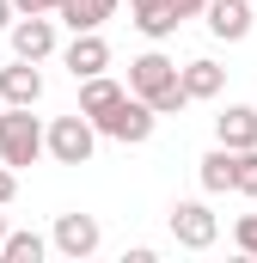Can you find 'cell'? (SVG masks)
I'll use <instances>...</instances> for the list:
<instances>
[{
    "label": "cell",
    "instance_id": "26",
    "mask_svg": "<svg viewBox=\"0 0 257 263\" xmlns=\"http://www.w3.org/2000/svg\"><path fill=\"white\" fill-rule=\"evenodd\" d=\"M0 104H6V98H0Z\"/></svg>",
    "mask_w": 257,
    "mask_h": 263
},
{
    "label": "cell",
    "instance_id": "19",
    "mask_svg": "<svg viewBox=\"0 0 257 263\" xmlns=\"http://www.w3.org/2000/svg\"><path fill=\"white\" fill-rule=\"evenodd\" d=\"M233 245H239L245 257H257V214H245V220L233 227Z\"/></svg>",
    "mask_w": 257,
    "mask_h": 263
},
{
    "label": "cell",
    "instance_id": "13",
    "mask_svg": "<svg viewBox=\"0 0 257 263\" xmlns=\"http://www.w3.org/2000/svg\"><path fill=\"white\" fill-rule=\"evenodd\" d=\"M202 190L208 196H227L233 190V178H239V147H214V153H202Z\"/></svg>",
    "mask_w": 257,
    "mask_h": 263
},
{
    "label": "cell",
    "instance_id": "15",
    "mask_svg": "<svg viewBox=\"0 0 257 263\" xmlns=\"http://www.w3.org/2000/svg\"><path fill=\"white\" fill-rule=\"evenodd\" d=\"M62 18L67 31H98L104 18H117V0H62Z\"/></svg>",
    "mask_w": 257,
    "mask_h": 263
},
{
    "label": "cell",
    "instance_id": "18",
    "mask_svg": "<svg viewBox=\"0 0 257 263\" xmlns=\"http://www.w3.org/2000/svg\"><path fill=\"white\" fill-rule=\"evenodd\" d=\"M239 196H257V147H239V178H233Z\"/></svg>",
    "mask_w": 257,
    "mask_h": 263
},
{
    "label": "cell",
    "instance_id": "21",
    "mask_svg": "<svg viewBox=\"0 0 257 263\" xmlns=\"http://www.w3.org/2000/svg\"><path fill=\"white\" fill-rule=\"evenodd\" d=\"M19 12H62V0H12Z\"/></svg>",
    "mask_w": 257,
    "mask_h": 263
},
{
    "label": "cell",
    "instance_id": "24",
    "mask_svg": "<svg viewBox=\"0 0 257 263\" xmlns=\"http://www.w3.org/2000/svg\"><path fill=\"white\" fill-rule=\"evenodd\" d=\"M128 6H135V12H147V6H166V0H128Z\"/></svg>",
    "mask_w": 257,
    "mask_h": 263
},
{
    "label": "cell",
    "instance_id": "12",
    "mask_svg": "<svg viewBox=\"0 0 257 263\" xmlns=\"http://www.w3.org/2000/svg\"><path fill=\"white\" fill-rule=\"evenodd\" d=\"M214 141L221 147H257V110L251 104H227L214 117Z\"/></svg>",
    "mask_w": 257,
    "mask_h": 263
},
{
    "label": "cell",
    "instance_id": "14",
    "mask_svg": "<svg viewBox=\"0 0 257 263\" xmlns=\"http://www.w3.org/2000/svg\"><path fill=\"white\" fill-rule=\"evenodd\" d=\"M128 98V86H117L111 73H92V80H80V110L86 117H104V110H117Z\"/></svg>",
    "mask_w": 257,
    "mask_h": 263
},
{
    "label": "cell",
    "instance_id": "8",
    "mask_svg": "<svg viewBox=\"0 0 257 263\" xmlns=\"http://www.w3.org/2000/svg\"><path fill=\"white\" fill-rule=\"evenodd\" d=\"M251 6L257 0H208L202 18H208V31H214L221 43H245V37H251Z\"/></svg>",
    "mask_w": 257,
    "mask_h": 263
},
{
    "label": "cell",
    "instance_id": "9",
    "mask_svg": "<svg viewBox=\"0 0 257 263\" xmlns=\"http://www.w3.org/2000/svg\"><path fill=\"white\" fill-rule=\"evenodd\" d=\"M62 62H67L74 80H92V73H104V67H111V43H104L98 31H74V43H67Z\"/></svg>",
    "mask_w": 257,
    "mask_h": 263
},
{
    "label": "cell",
    "instance_id": "1",
    "mask_svg": "<svg viewBox=\"0 0 257 263\" xmlns=\"http://www.w3.org/2000/svg\"><path fill=\"white\" fill-rule=\"evenodd\" d=\"M49 153V129L31 117V104H6L0 110V159L6 165H37Z\"/></svg>",
    "mask_w": 257,
    "mask_h": 263
},
{
    "label": "cell",
    "instance_id": "6",
    "mask_svg": "<svg viewBox=\"0 0 257 263\" xmlns=\"http://www.w3.org/2000/svg\"><path fill=\"white\" fill-rule=\"evenodd\" d=\"M49 245L62 251V257H92L98 245H104V227H98V214H56V233H49Z\"/></svg>",
    "mask_w": 257,
    "mask_h": 263
},
{
    "label": "cell",
    "instance_id": "4",
    "mask_svg": "<svg viewBox=\"0 0 257 263\" xmlns=\"http://www.w3.org/2000/svg\"><path fill=\"white\" fill-rule=\"evenodd\" d=\"M172 239L184 245V251H208L214 239H221V220H214V208L208 202H172Z\"/></svg>",
    "mask_w": 257,
    "mask_h": 263
},
{
    "label": "cell",
    "instance_id": "23",
    "mask_svg": "<svg viewBox=\"0 0 257 263\" xmlns=\"http://www.w3.org/2000/svg\"><path fill=\"white\" fill-rule=\"evenodd\" d=\"M12 12H19V6H12V0H0V31H12Z\"/></svg>",
    "mask_w": 257,
    "mask_h": 263
},
{
    "label": "cell",
    "instance_id": "3",
    "mask_svg": "<svg viewBox=\"0 0 257 263\" xmlns=\"http://www.w3.org/2000/svg\"><path fill=\"white\" fill-rule=\"evenodd\" d=\"M98 135H111V141H123V147H141V141H153V123H159V110L147 104V98H135L128 92L117 110H104V117H92Z\"/></svg>",
    "mask_w": 257,
    "mask_h": 263
},
{
    "label": "cell",
    "instance_id": "2",
    "mask_svg": "<svg viewBox=\"0 0 257 263\" xmlns=\"http://www.w3.org/2000/svg\"><path fill=\"white\" fill-rule=\"evenodd\" d=\"M92 147H98V123H92L86 110H74V117H56V123H49V159H56V165H86Z\"/></svg>",
    "mask_w": 257,
    "mask_h": 263
},
{
    "label": "cell",
    "instance_id": "17",
    "mask_svg": "<svg viewBox=\"0 0 257 263\" xmlns=\"http://www.w3.org/2000/svg\"><path fill=\"white\" fill-rule=\"evenodd\" d=\"M43 251H49L43 233H6V245H0V257H6V263H43Z\"/></svg>",
    "mask_w": 257,
    "mask_h": 263
},
{
    "label": "cell",
    "instance_id": "10",
    "mask_svg": "<svg viewBox=\"0 0 257 263\" xmlns=\"http://www.w3.org/2000/svg\"><path fill=\"white\" fill-rule=\"evenodd\" d=\"M0 98H6V104H37V98H43V73H37V62L19 55L12 67H0Z\"/></svg>",
    "mask_w": 257,
    "mask_h": 263
},
{
    "label": "cell",
    "instance_id": "11",
    "mask_svg": "<svg viewBox=\"0 0 257 263\" xmlns=\"http://www.w3.org/2000/svg\"><path fill=\"white\" fill-rule=\"evenodd\" d=\"M178 73H184V92H190V104H208V98H221V86H227V67H221V62H208V55L184 62Z\"/></svg>",
    "mask_w": 257,
    "mask_h": 263
},
{
    "label": "cell",
    "instance_id": "16",
    "mask_svg": "<svg viewBox=\"0 0 257 263\" xmlns=\"http://www.w3.org/2000/svg\"><path fill=\"white\" fill-rule=\"evenodd\" d=\"M178 25H184V18H178V6H172V0H166V6H147V12H135V31H141V37H153V43H166Z\"/></svg>",
    "mask_w": 257,
    "mask_h": 263
},
{
    "label": "cell",
    "instance_id": "5",
    "mask_svg": "<svg viewBox=\"0 0 257 263\" xmlns=\"http://www.w3.org/2000/svg\"><path fill=\"white\" fill-rule=\"evenodd\" d=\"M178 80H184L178 62H172V55H159V49H147V55H135V62H128V92H135V98H147V104H153L159 92H172Z\"/></svg>",
    "mask_w": 257,
    "mask_h": 263
},
{
    "label": "cell",
    "instance_id": "22",
    "mask_svg": "<svg viewBox=\"0 0 257 263\" xmlns=\"http://www.w3.org/2000/svg\"><path fill=\"white\" fill-rule=\"evenodd\" d=\"M178 6V18H196V12H208V0H172Z\"/></svg>",
    "mask_w": 257,
    "mask_h": 263
},
{
    "label": "cell",
    "instance_id": "25",
    "mask_svg": "<svg viewBox=\"0 0 257 263\" xmlns=\"http://www.w3.org/2000/svg\"><path fill=\"white\" fill-rule=\"evenodd\" d=\"M6 233H12V227H6V214H0V245H6Z\"/></svg>",
    "mask_w": 257,
    "mask_h": 263
},
{
    "label": "cell",
    "instance_id": "7",
    "mask_svg": "<svg viewBox=\"0 0 257 263\" xmlns=\"http://www.w3.org/2000/svg\"><path fill=\"white\" fill-rule=\"evenodd\" d=\"M6 37H12V55H25V62H49L56 55V18L49 12H19Z\"/></svg>",
    "mask_w": 257,
    "mask_h": 263
},
{
    "label": "cell",
    "instance_id": "20",
    "mask_svg": "<svg viewBox=\"0 0 257 263\" xmlns=\"http://www.w3.org/2000/svg\"><path fill=\"white\" fill-rule=\"evenodd\" d=\"M12 196H19V165H6V159H0V208H6Z\"/></svg>",
    "mask_w": 257,
    "mask_h": 263
}]
</instances>
